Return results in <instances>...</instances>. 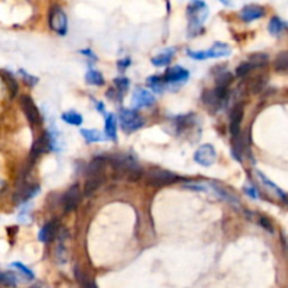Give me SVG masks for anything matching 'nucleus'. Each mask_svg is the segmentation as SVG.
Listing matches in <instances>:
<instances>
[{
	"mask_svg": "<svg viewBox=\"0 0 288 288\" xmlns=\"http://www.w3.org/2000/svg\"><path fill=\"white\" fill-rule=\"evenodd\" d=\"M188 16V36H197L201 33L203 24L208 17V7L203 0H193L187 7Z\"/></svg>",
	"mask_w": 288,
	"mask_h": 288,
	"instance_id": "f257e3e1",
	"label": "nucleus"
},
{
	"mask_svg": "<svg viewBox=\"0 0 288 288\" xmlns=\"http://www.w3.org/2000/svg\"><path fill=\"white\" fill-rule=\"evenodd\" d=\"M111 165L117 173L128 176V180H138L142 176V169L139 168V165L131 156L126 155H117V156L110 157Z\"/></svg>",
	"mask_w": 288,
	"mask_h": 288,
	"instance_id": "f03ea898",
	"label": "nucleus"
},
{
	"mask_svg": "<svg viewBox=\"0 0 288 288\" xmlns=\"http://www.w3.org/2000/svg\"><path fill=\"white\" fill-rule=\"evenodd\" d=\"M145 180L148 184L153 187H162L168 186V184H173L177 180H180V177L177 174L172 173L169 170L165 169H149L146 173H145Z\"/></svg>",
	"mask_w": 288,
	"mask_h": 288,
	"instance_id": "7ed1b4c3",
	"label": "nucleus"
},
{
	"mask_svg": "<svg viewBox=\"0 0 288 288\" xmlns=\"http://www.w3.org/2000/svg\"><path fill=\"white\" fill-rule=\"evenodd\" d=\"M120 122L122 130L126 132L137 131V130H139L141 126L144 125V120L141 118L138 111L137 110H128V108L121 110Z\"/></svg>",
	"mask_w": 288,
	"mask_h": 288,
	"instance_id": "20e7f679",
	"label": "nucleus"
},
{
	"mask_svg": "<svg viewBox=\"0 0 288 288\" xmlns=\"http://www.w3.org/2000/svg\"><path fill=\"white\" fill-rule=\"evenodd\" d=\"M49 27L55 33H58L59 36H66V33H68V17H66V13L60 7H52L51 14H49Z\"/></svg>",
	"mask_w": 288,
	"mask_h": 288,
	"instance_id": "39448f33",
	"label": "nucleus"
},
{
	"mask_svg": "<svg viewBox=\"0 0 288 288\" xmlns=\"http://www.w3.org/2000/svg\"><path fill=\"white\" fill-rule=\"evenodd\" d=\"M194 161H196L198 165L204 166V168H210L216 161L215 148L210 144L201 145V146L196 150V153H194Z\"/></svg>",
	"mask_w": 288,
	"mask_h": 288,
	"instance_id": "423d86ee",
	"label": "nucleus"
},
{
	"mask_svg": "<svg viewBox=\"0 0 288 288\" xmlns=\"http://www.w3.org/2000/svg\"><path fill=\"white\" fill-rule=\"evenodd\" d=\"M20 106L24 111L27 120L30 122L33 126H37L41 124V115H40V111L37 108L36 103L33 102V99L30 96H21L20 97Z\"/></svg>",
	"mask_w": 288,
	"mask_h": 288,
	"instance_id": "0eeeda50",
	"label": "nucleus"
},
{
	"mask_svg": "<svg viewBox=\"0 0 288 288\" xmlns=\"http://www.w3.org/2000/svg\"><path fill=\"white\" fill-rule=\"evenodd\" d=\"M80 203V188L78 184H73L69 187V190L63 194L62 197V205H63V211L65 212H71L73 211Z\"/></svg>",
	"mask_w": 288,
	"mask_h": 288,
	"instance_id": "6e6552de",
	"label": "nucleus"
},
{
	"mask_svg": "<svg viewBox=\"0 0 288 288\" xmlns=\"http://www.w3.org/2000/svg\"><path fill=\"white\" fill-rule=\"evenodd\" d=\"M245 106L243 103L236 104L232 111H231V124H229V130L232 134V138H238L240 137V124L243 120V113H245Z\"/></svg>",
	"mask_w": 288,
	"mask_h": 288,
	"instance_id": "1a4fd4ad",
	"label": "nucleus"
},
{
	"mask_svg": "<svg viewBox=\"0 0 288 288\" xmlns=\"http://www.w3.org/2000/svg\"><path fill=\"white\" fill-rule=\"evenodd\" d=\"M51 144H49V137L48 134L45 135H41L40 138H37L34 142H33V146H31L30 150V161L31 162H36L38 157L41 156L42 153L45 150L48 149Z\"/></svg>",
	"mask_w": 288,
	"mask_h": 288,
	"instance_id": "9d476101",
	"label": "nucleus"
},
{
	"mask_svg": "<svg viewBox=\"0 0 288 288\" xmlns=\"http://www.w3.org/2000/svg\"><path fill=\"white\" fill-rule=\"evenodd\" d=\"M153 103H155V96L150 91L145 90V89H138L134 94V99H132L134 108L149 107Z\"/></svg>",
	"mask_w": 288,
	"mask_h": 288,
	"instance_id": "9b49d317",
	"label": "nucleus"
},
{
	"mask_svg": "<svg viewBox=\"0 0 288 288\" xmlns=\"http://www.w3.org/2000/svg\"><path fill=\"white\" fill-rule=\"evenodd\" d=\"M264 9L262 6H258V5H249V6H245L239 13V17L246 21V23H250V21H254L258 18H262L264 16Z\"/></svg>",
	"mask_w": 288,
	"mask_h": 288,
	"instance_id": "f8f14e48",
	"label": "nucleus"
},
{
	"mask_svg": "<svg viewBox=\"0 0 288 288\" xmlns=\"http://www.w3.org/2000/svg\"><path fill=\"white\" fill-rule=\"evenodd\" d=\"M188 79V71H186L184 68L181 66H173V68H169L166 73H165V80L168 83H180V82H186Z\"/></svg>",
	"mask_w": 288,
	"mask_h": 288,
	"instance_id": "ddd939ff",
	"label": "nucleus"
},
{
	"mask_svg": "<svg viewBox=\"0 0 288 288\" xmlns=\"http://www.w3.org/2000/svg\"><path fill=\"white\" fill-rule=\"evenodd\" d=\"M38 191H40V187L37 184H25V186L20 187V190L14 194V201L16 203H25L27 200L34 197Z\"/></svg>",
	"mask_w": 288,
	"mask_h": 288,
	"instance_id": "4468645a",
	"label": "nucleus"
},
{
	"mask_svg": "<svg viewBox=\"0 0 288 288\" xmlns=\"http://www.w3.org/2000/svg\"><path fill=\"white\" fill-rule=\"evenodd\" d=\"M231 52H232L231 47L223 42H215L210 49H207L208 58H223V56H229Z\"/></svg>",
	"mask_w": 288,
	"mask_h": 288,
	"instance_id": "2eb2a0df",
	"label": "nucleus"
},
{
	"mask_svg": "<svg viewBox=\"0 0 288 288\" xmlns=\"http://www.w3.org/2000/svg\"><path fill=\"white\" fill-rule=\"evenodd\" d=\"M56 231H58V225H56V222L52 221V222L45 223V225L41 228V231H40V234H38V239L41 240V242H44V243H48V242H51V240L55 238Z\"/></svg>",
	"mask_w": 288,
	"mask_h": 288,
	"instance_id": "dca6fc26",
	"label": "nucleus"
},
{
	"mask_svg": "<svg viewBox=\"0 0 288 288\" xmlns=\"http://www.w3.org/2000/svg\"><path fill=\"white\" fill-rule=\"evenodd\" d=\"M107 166V159L106 157H96L87 165V176H102L103 170Z\"/></svg>",
	"mask_w": 288,
	"mask_h": 288,
	"instance_id": "f3484780",
	"label": "nucleus"
},
{
	"mask_svg": "<svg viewBox=\"0 0 288 288\" xmlns=\"http://www.w3.org/2000/svg\"><path fill=\"white\" fill-rule=\"evenodd\" d=\"M174 51H176L174 48H169L162 51V52L159 55H156L155 58H152V65L165 66L168 65V63H170L174 56Z\"/></svg>",
	"mask_w": 288,
	"mask_h": 288,
	"instance_id": "a211bd4d",
	"label": "nucleus"
},
{
	"mask_svg": "<svg viewBox=\"0 0 288 288\" xmlns=\"http://www.w3.org/2000/svg\"><path fill=\"white\" fill-rule=\"evenodd\" d=\"M258 176H259V179H260V181L263 183L264 186H266V190L267 191H270L271 194H274V196H277V197H280V200H284L285 201V194L278 188V187L274 184V183H271L269 179H266L264 177V174L263 173H260V172H258Z\"/></svg>",
	"mask_w": 288,
	"mask_h": 288,
	"instance_id": "6ab92c4d",
	"label": "nucleus"
},
{
	"mask_svg": "<svg viewBox=\"0 0 288 288\" xmlns=\"http://www.w3.org/2000/svg\"><path fill=\"white\" fill-rule=\"evenodd\" d=\"M106 135L108 139L117 141V120L114 114H107L106 117Z\"/></svg>",
	"mask_w": 288,
	"mask_h": 288,
	"instance_id": "aec40b11",
	"label": "nucleus"
},
{
	"mask_svg": "<svg viewBox=\"0 0 288 288\" xmlns=\"http://www.w3.org/2000/svg\"><path fill=\"white\" fill-rule=\"evenodd\" d=\"M102 181L103 177H100V176H89V179L86 180V184H84V194L91 196L100 187Z\"/></svg>",
	"mask_w": 288,
	"mask_h": 288,
	"instance_id": "412c9836",
	"label": "nucleus"
},
{
	"mask_svg": "<svg viewBox=\"0 0 288 288\" xmlns=\"http://www.w3.org/2000/svg\"><path fill=\"white\" fill-rule=\"evenodd\" d=\"M285 27H287L285 23L278 17H273L270 20V23H269V31L273 36H280L282 31L285 30Z\"/></svg>",
	"mask_w": 288,
	"mask_h": 288,
	"instance_id": "4be33fe9",
	"label": "nucleus"
},
{
	"mask_svg": "<svg viewBox=\"0 0 288 288\" xmlns=\"http://www.w3.org/2000/svg\"><path fill=\"white\" fill-rule=\"evenodd\" d=\"M62 120L65 121L66 124H71V125H82L83 117L76 111H68V113L62 114Z\"/></svg>",
	"mask_w": 288,
	"mask_h": 288,
	"instance_id": "5701e85b",
	"label": "nucleus"
},
{
	"mask_svg": "<svg viewBox=\"0 0 288 288\" xmlns=\"http://www.w3.org/2000/svg\"><path fill=\"white\" fill-rule=\"evenodd\" d=\"M274 68H276V71H280V72L288 71V51H284L281 54L277 55L276 60H274Z\"/></svg>",
	"mask_w": 288,
	"mask_h": 288,
	"instance_id": "b1692460",
	"label": "nucleus"
},
{
	"mask_svg": "<svg viewBox=\"0 0 288 288\" xmlns=\"http://www.w3.org/2000/svg\"><path fill=\"white\" fill-rule=\"evenodd\" d=\"M86 82L90 84H94V86H102L104 84V78L100 72H97L94 69H90L86 73Z\"/></svg>",
	"mask_w": 288,
	"mask_h": 288,
	"instance_id": "393cba45",
	"label": "nucleus"
},
{
	"mask_svg": "<svg viewBox=\"0 0 288 288\" xmlns=\"http://www.w3.org/2000/svg\"><path fill=\"white\" fill-rule=\"evenodd\" d=\"M82 137H83L89 144H94V142H99L102 141L103 135L102 132L97 131V130H82Z\"/></svg>",
	"mask_w": 288,
	"mask_h": 288,
	"instance_id": "a878e982",
	"label": "nucleus"
},
{
	"mask_svg": "<svg viewBox=\"0 0 288 288\" xmlns=\"http://www.w3.org/2000/svg\"><path fill=\"white\" fill-rule=\"evenodd\" d=\"M249 62L253 68H263L269 63V55L267 54H253L249 58Z\"/></svg>",
	"mask_w": 288,
	"mask_h": 288,
	"instance_id": "bb28decb",
	"label": "nucleus"
},
{
	"mask_svg": "<svg viewBox=\"0 0 288 288\" xmlns=\"http://www.w3.org/2000/svg\"><path fill=\"white\" fill-rule=\"evenodd\" d=\"M73 273H75V280L80 284V285H83V287H94V284H91L89 281V278L86 277V274L83 273V270L80 269V266H75V269H73Z\"/></svg>",
	"mask_w": 288,
	"mask_h": 288,
	"instance_id": "cd10ccee",
	"label": "nucleus"
},
{
	"mask_svg": "<svg viewBox=\"0 0 288 288\" xmlns=\"http://www.w3.org/2000/svg\"><path fill=\"white\" fill-rule=\"evenodd\" d=\"M148 83H149V86L153 89V90L157 91V93H161V91H163V89H165V86H166L168 82L165 80V78L153 76V78L148 79Z\"/></svg>",
	"mask_w": 288,
	"mask_h": 288,
	"instance_id": "c85d7f7f",
	"label": "nucleus"
},
{
	"mask_svg": "<svg viewBox=\"0 0 288 288\" xmlns=\"http://www.w3.org/2000/svg\"><path fill=\"white\" fill-rule=\"evenodd\" d=\"M232 80H234V75L231 72H222V73H218L215 78V83L216 86H225V87H228L229 84L232 83Z\"/></svg>",
	"mask_w": 288,
	"mask_h": 288,
	"instance_id": "c756f323",
	"label": "nucleus"
},
{
	"mask_svg": "<svg viewBox=\"0 0 288 288\" xmlns=\"http://www.w3.org/2000/svg\"><path fill=\"white\" fill-rule=\"evenodd\" d=\"M3 79L6 80L7 86H9V90H10V96L14 97L17 94L18 91V86H17V82H16V79L13 78L10 73L5 72L3 73Z\"/></svg>",
	"mask_w": 288,
	"mask_h": 288,
	"instance_id": "7c9ffc66",
	"label": "nucleus"
},
{
	"mask_svg": "<svg viewBox=\"0 0 288 288\" xmlns=\"http://www.w3.org/2000/svg\"><path fill=\"white\" fill-rule=\"evenodd\" d=\"M114 84H115V89L121 93H125L128 90V87H130V80L125 78V76H121V78H117L114 80Z\"/></svg>",
	"mask_w": 288,
	"mask_h": 288,
	"instance_id": "2f4dec72",
	"label": "nucleus"
},
{
	"mask_svg": "<svg viewBox=\"0 0 288 288\" xmlns=\"http://www.w3.org/2000/svg\"><path fill=\"white\" fill-rule=\"evenodd\" d=\"M12 266L14 267V269H17L21 274H24L27 278H30V280H33L34 278V273L28 269V267H25L24 264L23 263H18V262H16V263H12Z\"/></svg>",
	"mask_w": 288,
	"mask_h": 288,
	"instance_id": "473e14b6",
	"label": "nucleus"
},
{
	"mask_svg": "<svg viewBox=\"0 0 288 288\" xmlns=\"http://www.w3.org/2000/svg\"><path fill=\"white\" fill-rule=\"evenodd\" d=\"M250 69H253V66L250 65V62H249V60H247V62H243V63H240V65L236 68V73H235V76L242 78V76H245L246 73H249Z\"/></svg>",
	"mask_w": 288,
	"mask_h": 288,
	"instance_id": "72a5a7b5",
	"label": "nucleus"
},
{
	"mask_svg": "<svg viewBox=\"0 0 288 288\" xmlns=\"http://www.w3.org/2000/svg\"><path fill=\"white\" fill-rule=\"evenodd\" d=\"M0 284H5V285H16L17 280L13 274L9 273H0Z\"/></svg>",
	"mask_w": 288,
	"mask_h": 288,
	"instance_id": "f704fd0d",
	"label": "nucleus"
},
{
	"mask_svg": "<svg viewBox=\"0 0 288 288\" xmlns=\"http://www.w3.org/2000/svg\"><path fill=\"white\" fill-rule=\"evenodd\" d=\"M187 56H190L191 59H196V60L208 59L207 51H190V49H187Z\"/></svg>",
	"mask_w": 288,
	"mask_h": 288,
	"instance_id": "c9c22d12",
	"label": "nucleus"
},
{
	"mask_svg": "<svg viewBox=\"0 0 288 288\" xmlns=\"http://www.w3.org/2000/svg\"><path fill=\"white\" fill-rule=\"evenodd\" d=\"M18 73L21 75V78L24 79V82L28 84V86H34L36 83H38V79L34 78V76H33V75H30V73L25 72L24 69H20V71H18Z\"/></svg>",
	"mask_w": 288,
	"mask_h": 288,
	"instance_id": "e433bc0d",
	"label": "nucleus"
},
{
	"mask_svg": "<svg viewBox=\"0 0 288 288\" xmlns=\"http://www.w3.org/2000/svg\"><path fill=\"white\" fill-rule=\"evenodd\" d=\"M259 223H260L264 229H267L269 232H273V225H271L270 219H267V218H264V216H260V221H259Z\"/></svg>",
	"mask_w": 288,
	"mask_h": 288,
	"instance_id": "4c0bfd02",
	"label": "nucleus"
},
{
	"mask_svg": "<svg viewBox=\"0 0 288 288\" xmlns=\"http://www.w3.org/2000/svg\"><path fill=\"white\" fill-rule=\"evenodd\" d=\"M130 62H131L130 58H125L124 60H118V71H120V72H124L126 68L130 66Z\"/></svg>",
	"mask_w": 288,
	"mask_h": 288,
	"instance_id": "58836bf2",
	"label": "nucleus"
},
{
	"mask_svg": "<svg viewBox=\"0 0 288 288\" xmlns=\"http://www.w3.org/2000/svg\"><path fill=\"white\" fill-rule=\"evenodd\" d=\"M245 193H246L247 196H250L252 198H258L259 193L256 191V188L252 186H245Z\"/></svg>",
	"mask_w": 288,
	"mask_h": 288,
	"instance_id": "ea45409f",
	"label": "nucleus"
},
{
	"mask_svg": "<svg viewBox=\"0 0 288 288\" xmlns=\"http://www.w3.org/2000/svg\"><path fill=\"white\" fill-rule=\"evenodd\" d=\"M80 52H82V54L83 55H87V56H91V58H93V59L96 60L97 58H96V55H93L91 54V51L90 49H83V51H80Z\"/></svg>",
	"mask_w": 288,
	"mask_h": 288,
	"instance_id": "a19ab883",
	"label": "nucleus"
},
{
	"mask_svg": "<svg viewBox=\"0 0 288 288\" xmlns=\"http://www.w3.org/2000/svg\"><path fill=\"white\" fill-rule=\"evenodd\" d=\"M97 111L104 113V104H103V103H97Z\"/></svg>",
	"mask_w": 288,
	"mask_h": 288,
	"instance_id": "79ce46f5",
	"label": "nucleus"
},
{
	"mask_svg": "<svg viewBox=\"0 0 288 288\" xmlns=\"http://www.w3.org/2000/svg\"><path fill=\"white\" fill-rule=\"evenodd\" d=\"M219 2L222 3L223 6H231V5H232V2H231V0H219Z\"/></svg>",
	"mask_w": 288,
	"mask_h": 288,
	"instance_id": "37998d69",
	"label": "nucleus"
}]
</instances>
